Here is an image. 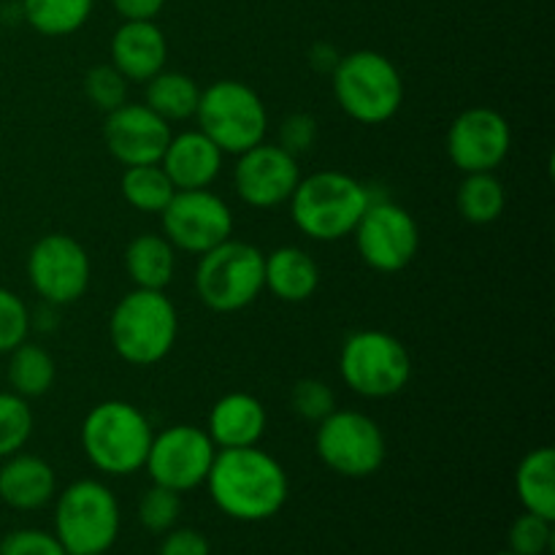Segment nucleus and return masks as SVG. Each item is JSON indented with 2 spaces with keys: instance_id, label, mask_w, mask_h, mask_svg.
Returning a JSON list of instances; mask_svg holds the SVG:
<instances>
[{
  "instance_id": "nucleus-1",
  "label": "nucleus",
  "mask_w": 555,
  "mask_h": 555,
  "mask_svg": "<svg viewBox=\"0 0 555 555\" xmlns=\"http://www.w3.org/2000/svg\"><path fill=\"white\" fill-rule=\"evenodd\" d=\"M204 486L209 488L215 507L238 524L274 518L291 496L285 466L260 444L217 450Z\"/></svg>"
},
{
  "instance_id": "nucleus-2",
  "label": "nucleus",
  "mask_w": 555,
  "mask_h": 555,
  "mask_svg": "<svg viewBox=\"0 0 555 555\" xmlns=\"http://www.w3.org/2000/svg\"><path fill=\"white\" fill-rule=\"evenodd\" d=\"M372 198V188L358 177L336 168H323L301 177L287 206H291L293 225L304 236L331 244L352 236Z\"/></svg>"
},
{
  "instance_id": "nucleus-3",
  "label": "nucleus",
  "mask_w": 555,
  "mask_h": 555,
  "mask_svg": "<svg viewBox=\"0 0 555 555\" xmlns=\"http://www.w3.org/2000/svg\"><path fill=\"white\" fill-rule=\"evenodd\" d=\"M152 437L155 428L146 412L122 399L92 406L79 428L87 461L106 477H130L144 469Z\"/></svg>"
},
{
  "instance_id": "nucleus-4",
  "label": "nucleus",
  "mask_w": 555,
  "mask_h": 555,
  "mask_svg": "<svg viewBox=\"0 0 555 555\" xmlns=\"http://www.w3.org/2000/svg\"><path fill=\"white\" fill-rule=\"evenodd\" d=\"M179 339V312L166 291L133 287L108 314L112 350L130 366H157Z\"/></svg>"
},
{
  "instance_id": "nucleus-5",
  "label": "nucleus",
  "mask_w": 555,
  "mask_h": 555,
  "mask_svg": "<svg viewBox=\"0 0 555 555\" xmlns=\"http://www.w3.org/2000/svg\"><path fill=\"white\" fill-rule=\"evenodd\" d=\"M334 101L352 122L385 125L404 106V79L388 54L356 49L331 70Z\"/></svg>"
},
{
  "instance_id": "nucleus-6",
  "label": "nucleus",
  "mask_w": 555,
  "mask_h": 555,
  "mask_svg": "<svg viewBox=\"0 0 555 555\" xmlns=\"http://www.w3.org/2000/svg\"><path fill=\"white\" fill-rule=\"evenodd\" d=\"M122 513L112 488L101 480H76L54 496V537L68 555H103L114 547Z\"/></svg>"
},
{
  "instance_id": "nucleus-7",
  "label": "nucleus",
  "mask_w": 555,
  "mask_h": 555,
  "mask_svg": "<svg viewBox=\"0 0 555 555\" xmlns=\"http://www.w3.org/2000/svg\"><path fill=\"white\" fill-rule=\"evenodd\" d=\"M195 296L217 314L244 312L260 298L263 287V249L242 238H228L198 255Z\"/></svg>"
},
{
  "instance_id": "nucleus-8",
  "label": "nucleus",
  "mask_w": 555,
  "mask_h": 555,
  "mask_svg": "<svg viewBox=\"0 0 555 555\" xmlns=\"http://www.w3.org/2000/svg\"><path fill=\"white\" fill-rule=\"evenodd\" d=\"M339 377L361 399H393L410 385L412 356L388 331H356L341 341Z\"/></svg>"
},
{
  "instance_id": "nucleus-9",
  "label": "nucleus",
  "mask_w": 555,
  "mask_h": 555,
  "mask_svg": "<svg viewBox=\"0 0 555 555\" xmlns=\"http://www.w3.org/2000/svg\"><path fill=\"white\" fill-rule=\"evenodd\" d=\"M195 122L225 155H242L266 141L269 112L258 92L238 79H217L201 87Z\"/></svg>"
},
{
  "instance_id": "nucleus-10",
  "label": "nucleus",
  "mask_w": 555,
  "mask_h": 555,
  "mask_svg": "<svg viewBox=\"0 0 555 555\" xmlns=\"http://www.w3.org/2000/svg\"><path fill=\"white\" fill-rule=\"evenodd\" d=\"M314 453L339 477L363 480L383 469L388 459V442L372 415L336 406L314 431Z\"/></svg>"
},
{
  "instance_id": "nucleus-11",
  "label": "nucleus",
  "mask_w": 555,
  "mask_h": 555,
  "mask_svg": "<svg viewBox=\"0 0 555 555\" xmlns=\"http://www.w3.org/2000/svg\"><path fill=\"white\" fill-rule=\"evenodd\" d=\"M27 282L43 304L63 309L90 291V253L70 233H47L27 253Z\"/></svg>"
},
{
  "instance_id": "nucleus-12",
  "label": "nucleus",
  "mask_w": 555,
  "mask_h": 555,
  "mask_svg": "<svg viewBox=\"0 0 555 555\" xmlns=\"http://www.w3.org/2000/svg\"><path fill=\"white\" fill-rule=\"evenodd\" d=\"M363 263L379 274H399L421 249L417 220L401 204L374 195L361 222L352 231Z\"/></svg>"
},
{
  "instance_id": "nucleus-13",
  "label": "nucleus",
  "mask_w": 555,
  "mask_h": 555,
  "mask_svg": "<svg viewBox=\"0 0 555 555\" xmlns=\"http://www.w3.org/2000/svg\"><path fill=\"white\" fill-rule=\"evenodd\" d=\"M217 444L206 428L177 423V426L155 431L146 453V475L155 486L171 488L177 493H190L201 488L215 464Z\"/></svg>"
},
{
  "instance_id": "nucleus-14",
  "label": "nucleus",
  "mask_w": 555,
  "mask_h": 555,
  "mask_svg": "<svg viewBox=\"0 0 555 555\" xmlns=\"http://www.w3.org/2000/svg\"><path fill=\"white\" fill-rule=\"evenodd\" d=\"M163 236L177 253L204 255L233 236V211L222 195L209 190H177L160 211Z\"/></svg>"
},
{
  "instance_id": "nucleus-15",
  "label": "nucleus",
  "mask_w": 555,
  "mask_h": 555,
  "mask_svg": "<svg viewBox=\"0 0 555 555\" xmlns=\"http://www.w3.org/2000/svg\"><path fill=\"white\" fill-rule=\"evenodd\" d=\"M444 150L461 173L496 171L513 150V128L496 108H464L448 128Z\"/></svg>"
},
{
  "instance_id": "nucleus-16",
  "label": "nucleus",
  "mask_w": 555,
  "mask_h": 555,
  "mask_svg": "<svg viewBox=\"0 0 555 555\" xmlns=\"http://www.w3.org/2000/svg\"><path fill=\"white\" fill-rule=\"evenodd\" d=\"M298 182H301L298 157L282 150L276 141H260L253 150L236 155L233 188L249 209L266 211L285 206Z\"/></svg>"
},
{
  "instance_id": "nucleus-17",
  "label": "nucleus",
  "mask_w": 555,
  "mask_h": 555,
  "mask_svg": "<svg viewBox=\"0 0 555 555\" xmlns=\"http://www.w3.org/2000/svg\"><path fill=\"white\" fill-rule=\"evenodd\" d=\"M171 133V125L144 103L125 101L103 119V144L122 168L160 163Z\"/></svg>"
},
{
  "instance_id": "nucleus-18",
  "label": "nucleus",
  "mask_w": 555,
  "mask_h": 555,
  "mask_svg": "<svg viewBox=\"0 0 555 555\" xmlns=\"http://www.w3.org/2000/svg\"><path fill=\"white\" fill-rule=\"evenodd\" d=\"M108 63L128 79V85H146L168 63V38L155 20L122 22L108 43Z\"/></svg>"
},
{
  "instance_id": "nucleus-19",
  "label": "nucleus",
  "mask_w": 555,
  "mask_h": 555,
  "mask_svg": "<svg viewBox=\"0 0 555 555\" xmlns=\"http://www.w3.org/2000/svg\"><path fill=\"white\" fill-rule=\"evenodd\" d=\"M160 166L177 190H209L220 179L225 152L198 128L182 130L171 133Z\"/></svg>"
},
{
  "instance_id": "nucleus-20",
  "label": "nucleus",
  "mask_w": 555,
  "mask_h": 555,
  "mask_svg": "<svg viewBox=\"0 0 555 555\" xmlns=\"http://www.w3.org/2000/svg\"><path fill=\"white\" fill-rule=\"evenodd\" d=\"M57 496V472L47 459L14 453L0 461V502L16 513H36Z\"/></svg>"
},
{
  "instance_id": "nucleus-21",
  "label": "nucleus",
  "mask_w": 555,
  "mask_h": 555,
  "mask_svg": "<svg viewBox=\"0 0 555 555\" xmlns=\"http://www.w3.org/2000/svg\"><path fill=\"white\" fill-rule=\"evenodd\" d=\"M266 426H269V415H266L263 401L247 390H231L220 396L206 417V434L217 444V450L260 444Z\"/></svg>"
},
{
  "instance_id": "nucleus-22",
  "label": "nucleus",
  "mask_w": 555,
  "mask_h": 555,
  "mask_svg": "<svg viewBox=\"0 0 555 555\" xmlns=\"http://www.w3.org/2000/svg\"><path fill=\"white\" fill-rule=\"evenodd\" d=\"M263 287L282 304H304L318 293L320 266L296 244L263 253Z\"/></svg>"
},
{
  "instance_id": "nucleus-23",
  "label": "nucleus",
  "mask_w": 555,
  "mask_h": 555,
  "mask_svg": "<svg viewBox=\"0 0 555 555\" xmlns=\"http://www.w3.org/2000/svg\"><path fill=\"white\" fill-rule=\"evenodd\" d=\"M122 266L133 287L166 291L177 276V249L163 233H139L125 247Z\"/></svg>"
},
{
  "instance_id": "nucleus-24",
  "label": "nucleus",
  "mask_w": 555,
  "mask_h": 555,
  "mask_svg": "<svg viewBox=\"0 0 555 555\" xmlns=\"http://www.w3.org/2000/svg\"><path fill=\"white\" fill-rule=\"evenodd\" d=\"M201 87L193 76L182 74V70L163 68L160 74L152 76L144 85V106H150L157 117L166 119L168 125L188 122L195 117L198 108Z\"/></svg>"
},
{
  "instance_id": "nucleus-25",
  "label": "nucleus",
  "mask_w": 555,
  "mask_h": 555,
  "mask_svg": "<svg viewBox=\"0 0 555 555\" xmlns=\"http://www.w3.org/2000/svg\"><path fill=\"white\" fill-rule=\"evenodd\" d=\"M5 379H9V390H14L22 399H41V396H47L54 388L57 363H54V356L47 347L25 339L20 347L9 352Z\"/></svg>"
},
{
  "instance_id": "nucleus-26",
  "label": "nucleus",
  "mask_w": 555,
  "mask_h": 555,
  "mask_svg": "<svg viewBox=\"0 0 555 555\" xmlns=\"http://www.w3.org/2000/svg\"><path fill=\"white\" fill-rule=\"evenodd\" d=\"M515 491H518L524 513L542 515L555 520V453L553 448H537L520 459L515 472Z\"/></svg>"
},
{
  "instance_id": "nucleus-27",
  "label": "nucleus",
  "mask_w": 555,
  "mask_h": 555,
  "mask_svg": "<svg viewBox=\"0 0 555 555\" xmlns=\"http://www.w3.org/2000/svg\"><path fill=\"white\" fill-rule=\"evenodd\" d=\"M95 0H22V20L47 38H65L90 22Z\"/></svg>"
},
{
  "instance_id": "nucleus-28",
  "label": "nucleus",
  "mask_w": 555,
  "mask_h": 555,
  "mask_svg": "<svg viewBox=\"0 0 555 555\" xmlns=\"http://www.w3.org/2000/svg\"><path fill=\"white\" fill-rule=\"evenodd\" d=\"M455 206H459L461 220L472 222V225H491L507 209V190L493 171L464 173Z\"/></svg>"
},
{
  "instance_id": "nucleus-29",
  "label": "nucleus",
  "mask_w": 555,
  "mask_h": 555,
  "mask_svg": "<svg viewBox=\"0 0 555 555\" xmlns=\"http://www.w3.org/2000/svg\"><path fill=\"white\" fill-rule=\"evenodd\" d=\"M119 190H122L125 204L130 209L141 211V215H160L168 201L173 198V193H177L160 163L125 168L122 179H119Z\"/></svg>"
},
{
  "instance_id": "nucleus-30",
  "label": "nucleus",
  "mask_w": 555,
  "mask_h": 555,
  "mask_svg": "<svg viewBox=\"0 0 555 555\" xmlns=\"http://www.w3.org/2000/svg\"><path fill=\"white\" fill-rule=\"evenodd\" d=\"M36 431V412L30 401L14 390H0V461L25 450Z\"/></svg>"
},
{
  "instance_id": "nucleus-31",
  "label": "nucleus",
  "mask_w": 555,
  "mask_h": 555,
  "mask_svg": "<svg viewBox=\"0 0 555 555\" xmlns=\"http://www.w3.org/2000/svg\"><path fill=\"white\" fill-rule=\"evenodd\" d=\"M135 515H139V524L146 531L163 537L173 526H179V518H182V493L152 482L150 491H144V496L139 499Z\"/></svg>"
},
{
  "instance_id": "nucleus-32",
  "label": "nucleus",
  "mask_w": 555,
  "mask_h": 555,
  "mask_svg": "<svg viewBox=\"0 0 555 555\" xmlns=\"http://www.w3.org/2000/svg\"><path fill=\"white\" fill-rule=\"evenodd\" d=\"M128 79L112 63L92 65L85 74V95L92 108L108 114L128 101Z\"/></svg>"
},
{
  "instance_id": "nucleus-33",
  "label": "nucleus",
  "mask_w": 555,
  "mask_h": 555,
  "mask_svg": "<svg viewBox=\"0 0 555 555\" xmlns=\"http://www.w3.org/2000/svg\"><path fill=\"white\" fill-rule=\"evenodd\" d=\"M291 406L301 421L318 426L320 421H325L336 410V393L325 379L304 377L293 385Z\"/></svg>"
},
{
  "instance_id": "nucleus-34",
  "label": "nucleus",
  "mask_w": 555,
  "mask_h": 555,
  "mask_svg": "<svg viewBox=\"0 0 555 555\" xmlns=\"http://www.w3.org/2000/svg\"><path fill=\"white\" fill-rule=\"evenodd\" d=\"M30 339V307L9 287H0V356Z\"/></svg>"
},
{
  "instance_id": "nucleus-35",
  "label": "nucleus",
  "mask_w": 555,
  "mask_h": 555,
  "mask_svg": "<svg viewBox=\"0 0 555 555\" xmlns=\"http://www.w3.org/2000/svg\"><path fill=\"white\" fill-rule=\"evenodd\" d=\"M507 547L518 555H545L553 547V520L524 513L509 526Z\"/></svg>"
},
{
  "instance_id": "nucleus-36",
  "label": "nucleus",
  "mask_w": 555,
  "mask_h": 555,
  "mask_svg": "<svg viewBox=\"0 0 555 555\" xmlns=\"http://www.w3.org/2000/svg\"><path fill=\"white\" fill-rule=\"evenodd\" d=\"M318 135H320V128H318V119H314L312 114L293 112L280 122V130H276V144H280L285 152H291L293 157H301L312 150Z\"/></svg>"
},
{
  "instance_id": "nucleus-37",
  "label": "nucleus",
  "mask_w": 555,
  "mask_h": 555,
  "mask_svg": "<svg viewBox=\"0 0 555 555\" xmlns=\"http://www.w3.org/2000/svg\"><path fill=\"white\" fill-rule=\"evenodd\" d=\"M0 555H68L54 531L16 529L0 540Z\"/></svg>"
},
{
  "instance_id": "nucleus-38",
  "label": "nucleus",
  "mask_w": 555,
  "mask_h": 555,
  "mask_svg": "<svg viewBox=\"0 0 555 555\" xmlns=\"http://www.w3.org/2000/svg\"><path fill=\"white\" fill-rule=\"evenodd\" d=\"M157 555H211V545L206 534L190 526H173L163 534L160 551Z\"/></svg>"
},
{
  "instance_id": "nucleus-39",
  "label": "nucleus",
  "mask_w": 555,
  "mask_h": 555,
  "mask_svg": "<svg viewBox=\"0 0 555 555\" xmlns=\"http://www.w3.org/2000/svg\"><path fill=\"white\" fill-rule=\"evenodd\" d=\"M122 22H152L166 9V0H112Z\"/></svg>"
},
{
  "instance_id": "nucleus-40",
  "label": "nucleus",
  "mask_w": 555,
  "mask_h": 555,
  "mask_svg": "<svg viewBox=\"0 0 555 555\" xmlns=\"http://www.w3.org/2000/svg\"><path fill=\"white\" fill-rule=\"evenodd\" d=\"M339 49L334 47V43L328 41H318L312 49H309V65H312L314 70H320V74H328L336 68V63H339Z\"/></svg>"
},
{
  "instance_id": "nucleus-41",
  "label": "nucleus",
  "mask_w": 555,
  "mask_h": 555,
  "mask_svg": "<svg viewBox=\"0 0 555 555\" xmlns=\"http://www.w3.org/2000/svg\"><path fill=\"white\" fill-rule=\"evenodd\" d=\"M496 555H518V553H513V551H509V547H507V551H502V553H496Z\"/></svg>"
}]
</instances>
